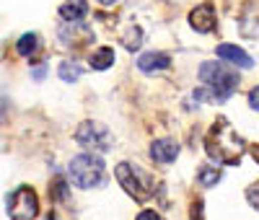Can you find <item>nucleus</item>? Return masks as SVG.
<instances>
[{"label":"nucleus","instance_id":"nucleus-22","mask_svg":"<svg viewBox=\"0 0 259 220\" xmlns=\"http://www.w3.org/2000/svg\"><path fill=\"white\" fill-rule=\"evenodd\" d=\"M249 153H251V158L259 163V143H254V145H249Z\"/></svg>","mask_w":259,"mask_h":220},{"label":"nucleus","instance_id":"nucleus-23","mask_svg":"<svg viewBox=\"0 0 259 220\" xmlns=\"http://www.w3.org/2000/svg\"><path fill=\"white\" fill-rule=\"evenodd\" d=\"M99 3H101V6H114L117 0H99Z\"/></svg>","mask_w":259,"mask_h":220},{"label":"nucleus","instance_id":"nucleus-1","mask_svg":"<svg viewBox=\"0 0 259 220\" xmlns=\"http://www.w3.org/2000/svg\"><path fill=\"white\" fill-rule=\"evenodd\" d=\"M244 148H246V143L241 140L239 132L228 124V119L221 117V119L212 122L207 138H205V150H207V156L215 163H221V166H239L241 156H244Z\"/></svg>","mask_w":259,"mask_h":220},{"label":"nucleus","instance_id":"nucleus-14","mask_svg":"<svg viewBox=\"0 0 259 220\" xmlns=\"http://www.w3.org/2000/svg\"><path fill=\"white\" fill-rule=\"evenodd\" d=\"M57 75H60V80L62 83H75V80H80V75H83V68L78 62H60V68H57Z\"/></svg>","mask_w":259,"mask_h":220},{"label":"nucleus","instance_id":"nucleus-4","mask_svg":"<svg viewBox=\"0 0 259 220\" xmlns=\"http://www.w3.org/2000/svg\"><path fill=\"white\" fill-rule=\"evenodd\" d=\"M114 179L119 182V187H122L130 197H133L135 202H148L150 197L156 194L153 179H150L143 168L127 163V161H122V163L114 166Z\"/></svg>","mask_w":259,"mask_h":220},{"label":"nucleus","instance_id":"nucleus-18","mask_svg":"<svg viewBox=\"0 0 259 220\" xmlns=\"http://www.w3.org/2000/svg\"><path fill=\"white\" fill-rule=\"evenodd\" d=\"M246 202L259 212V182H254L251 187H246Z\"/></svg>","mask_w":259,"mask_h":220},{"label":"nucleus","instance_id":"nucleus-15","mask_svg":"<svg viewBox=\"0 0 259 220\" xmlns=\"http://www.w3.org/2000/svg\"><path fill=\"white\" fill-rule=\"evenodd\" d=\"M36 50H39V36L36 34H24V36L16 41V52L21 57H31Z\"/></svg>","mask_w":259,"mask_h":220},{"label":"nucleus","instance_id":"nucleus-8","mask_svg":"<svg viewBox=\"0 0 259 220\" xmlns=\"http://www.w3.org/2000/svg\"><path fill=\"white\" fill-rule=\"evenodd\" d=\"M189 26L197 31V34H210L215 29V8L210 3L197 6L189 13Z\"/></svg>","mask_w":259,"mask_h":220},{"label":"nucleus","instance_id":"nucleus-7","mask_svg":"<svg viewBox=\"0 0 259 220\" xmlns=\"http://www.w3.org/2000/svg\"><path fill=\"white\" fill-rule=\"evenodd\" d=\"M150 158H153L156 163H161V166L174 163L179 158V143L171 140V138L153 140V143H150Z\"/></svg>","mask_w":259,"mask_h":220},{"label":"nucleus","instance_id":"nucleus-11","mask_svg":"<svg viewBox=\"0 0 259 220\" xmlns=\"http://www.w3.org/2000/svg\"><path fill=\"white\" fill-rule=\"evenodd\" d=\"M85 16H89V3H85V0H65L60 6L62 21H83Z\"/></svg>","mask_w":259,"mask_h":220},{"label":"nucleus","instance_id":"nucleus-19","mask_svg":"<svg viewBox=\"0 0 259 220\" xmlns=\"http://www.w3.org/2000/svg\"><path fill=\"white\" fill-rule=\"evenodd\" d=\"M246 101H249V106L254 109V112H259V85L249 91V99H246Z\"/></svg>","mask_w":259,"mask_h":220},{"label":"nucleus","instance_id":"nucleus-17","mask_svg":"<svg viewBox=\"0 0 259 220\" xmlns=\"http://www.w3.org/2000/svg\"><path fill=\"white\" fill-rule=\"evenodd\" d=\"M192 99L200 101V104H207V101H215V94L210 91L207 85H200V88H194V91H192Z\"/></svg>","mask_w":259,"mask_h":220},{"label":"nucleus","instance_id":"nucleus-9","mask_svg":"<svg viewBox=\"0 0 259 220\" xmlns=\"http://www.w3.org/2000/svg\"><path fill=\"white\" fill-rule=\"evenodd\" d=\"M215 55H218L221 60H226V62H231V65H236V68H241V70H249L254 65L251 55L244 52L241 47H236V44H218V47H215Z\"/></svg>","mask_w":259,"mask_h":220},{"label":"nucleus","instance_id":"nucleus-16","mask_svg":"<svg viewBox=\"0 0 259 220\" xmlns=\"http://www.w3.org/2000/svg\"><path fill=\"white\" fill-rule=\"evenodd\" d=\"M122 41H124V47H127V50H138L140 44H143V31H140L138 26H133V29H130V34H127Z\"/></svg>","mask_w":259,"mask_h":220},{"label":"nucleus","instance_id":"nucleus-12","mask_svg":"<svg viewBox=\"0 0 259 220\" xmlns=\"http://www.w3.org/2000/svg\"><path fill=\"white\" fill-rule=\"evenodd\" d=\"M114 62H117V52H114L112 47H99V50H94L91 57H89L91 70H109Z\"/></svg>","mask_w":259,"mask_h":220},{"label":"nucleus","instance_id":"nucleus-2","mask_svg":"<svg viewBox=\"0 0 259 220\" xmlns=\"http://www.w3.org/2000/svg\"><path fill=\"white\" fill-rule=\"evenodd\" d=\"M70 182L78 189H99L106 184V163L96 153H80L68 166Z\"/></svg>","mask_w":259,"mask_h":220},{"label":"nucleus","instance_id":"nucleus-6","mask_svg":"<svg viewBox=\"0 0 259 220\" xmlns=\"http://www.w3.org/2000/svg\"><path fill=\"white\" fill-rule=\"evenodd\" d=\"M6 215L11 220H36L39 217V194L34 192V187H29V184L16 187L6 200Z\"/></svg>","mask_w":259,"mask_h":220},{"label":"nucleus","instance_id":"nucleus-13","mask_svg":"<svg viewBox=\"0 0 259 220\" xmlns=\"http://www.w3.org/2000/svg\"><path fill=\"white\" fill-rule=\"evenodd\" d=\"M221 179H223V171L218 166H202L197 171V184L200 187H215Z\"/></svg>","mask_w":259,"mask_h":220},{"label":"nucleus","instance_id":"nucleus-21","mask_svg":"<svg viewBox=\"0 0 259 220\" xmlns=\"http://www.w3.org/2000/svg\"><path fill=\"white\" fill-rule=\"evenodd\" d=\"M192 220H205L202 217V200H197L192 205Z\"/></svg>","mask_w":259,"mask_h":220},{"label":"nucleus","instance_id":"nucleus-10","mask_svg":"<svg viewBox=\"0 0 259 220\" xmlns=\"http://www.w3.org/2000/svg\"><path fill=\"white\" fill-rule=\"evenodd\" d=\"M171 65V57L166 52H145L138 57V68L143 73H161Z\"/></svg>","mask_w":259,"mask_h":220},{"label":"nucleus","instance_id":"nucleus-3","mask_svg":"<svg viewBox=\"0 0 259 220\" xmlns=\"http://www.w3.org/2000/svg\"><path fill=\"white\" fill-rule=\"evenodd\" d=\"M200 80L215 94V101H226L239 88V73L231 70L226 62H202Z\"/></svg>","mask_w":259,"mask_h":220},{"label":"nucleus","instance_id":"nucleus-5","mask_svg":"<svg viewBox=\"0 0 259 220\" xmlns=\"http://www.w3.org/2000/svg\"><path fill=\"white\" fill-rule=\"evenodd\" d=\"M75 143L80 148H85V153H96V156H104L114 148V135L109 132V127L101 122H80L75 129Z\"/></svg>","mask_w":259,"mask_h":220},{"label":"nucleus","instance_id":"nucleus-20","mask_svg":"<svg viewBox=\"0 0 259 220\" xmlns=\"http://www.w3.org/2000/svg\"><path fill=\"white\" fill-rule=\"evenodd\" d=\"M135 220H161V215H158L156 210H140Z\"/></svg>","mask_w":259,"mask_h":220}]
</instances>
